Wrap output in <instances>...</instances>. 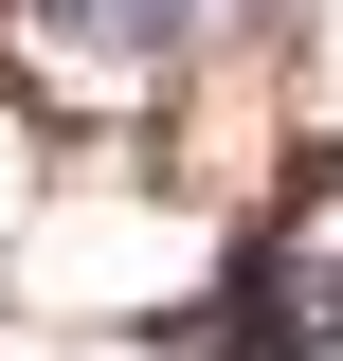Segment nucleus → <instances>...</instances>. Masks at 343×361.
<instances>
[{"label":"nucleus","instance_id":"obj_1","mask_svg":"<svg viewBox=\"0 0 343 361\" xmlns=\"http://www.w3.org/2000/svg\"><path fill=\"white\" fill-rule=\"evenodd\" d=\"M18 18H37L54 54H90V73H181L217 0H18Z\"/></svg>","mask_w":343,"mask_h":361}]
</instances>
